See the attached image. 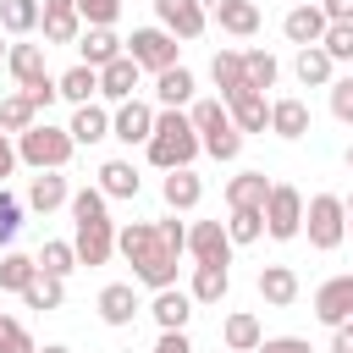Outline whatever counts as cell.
Wrapping results in <instances>:
<instances>
[{
    "instance_id": "obj_1",
    "label": "cell",
    "mask_w": 353,
    "mask_h": 353,
    "mask_svg": "<svg viewBox=\"0 0 353 353\" xmlns=\"http://www.w3.org/2000/svg\"><path fill=\"white\" fill-rule=\"evenodd\" d=\"M72 210V248H77V265H110L116 254V221H110V199L88 182V188H72L66 199Z\"/></svg>"
},
{
    "instance_id": "obj_2",
    "label": "cell",
    "mask_w": 353,
    "mask_h": 353,
    "mask_svg": "<svg viewBox=\"0 0 353 353\" xmlns=\"http://www.w3.org/2000/svg\"><path fill=\"white\" fill-rule=\"evenodd\" d=\"M116 254L132 265V281H138V287H149V292L176 287V259H182V254H171V248L160 243L154 221H127V226H116Z\"/></svg>"
},
{
    "instance_id": "obj_3",
    "label": "cell",
    "mask_w": 353,
    "mask_h": 353,
    "mask_svg": "<svg viewBox=\"0 0 353 353\" xmlns=\"http://www.w3.org/2000/svg\"><path fill=\"white\" fill-rule=\"evenodd\" d=\"M143 154H149L154 171H182V165H193L204 149H199V132H193L188 110H154V132H149Z\"/></svg>"
},
{
    "instance_id": "obj_4",
    "label": "cell",
    "mask_w": 353,
    "mask_h": 353,
    "mask_svg": "<svg viewBox=\"0 0 353 353\" xmlns=\"http://www.w3.org/2000/svg\"><path fill=\"white\" fill-rule=\"evenodd\" d=\"M17 143V165H28V171H66V160L77 154V143H72V132L66 127H55V121H33L22 138H11Z\"/></svg>"
},
{
    "instance_id": "obj_5",
    "label": "cell",
    "mask_w": 353,
    "mask_h": 353,
    "mask_svg": "<svg viewBox=\"0 0 353 353\" xmlns=\"http://www.w3.org/2000/svg\"><path fill=\"white\" fill-rule=\"evenodd\" d=\"M303 237L314 254H331L347 243V210H342V193H309L303 199Z\"/></svg>"
},
{
    "instance_id": "obj_6",
    "label": "cell",
    "mask_w": 353,
    "mask_h": 353,
    "mask_svg": "<svg viewBox=\"0 0 353 353\" xmlns=\"http://www.w3.org/2000/svg\"><path fill=\"white\" fill-rule=\"evenodd\" d=\"M127 44V55L138 61V72H149V77H160V72H171V66H182V44L165 33V28H132V39H121Z\"/></svg>"
},
{
    "instance_id": "obj_7",
    "label": "cell",
    "mask_w": 353,
    "mask_h": 353,
    "mask_svg": "<svg viewBox=\"0 0 353 353\" xmlns=\"http://www.w3.org/2000/svg\"><path fill=\"white\" fill-rule=\"evenodd\" d=\"M265 237H270V243L303 237V193H298L292 182H270V199H265Z\"/></svg>"
},
{
    "instance_id": "obj_8",
    "label": "cell",
    "mask_w": 353,
    "mask_h": 353,
    "mask_svg": "<svg viewBox=\"0 0 353 353\" xmlns=\"http://www.w3.org/2000/svg\"><path fill=\"white\" fill-rule=\"evenodd\" d=\"M154 28H165L176 44H193L204 39L210 17H204V0H154Z\"/></svg>"
},
{
    "instance_id": "obj_9",
    "label": "cell",
    "mask_w": 353,
    "mask_h": 353,
    "mask_svg": "<svg viewBox=\"0 0 353 353\" xmlns=\"http://www.w3.org/2000/svg\"><path fill=\"white\" fill-rule=\"evenodd\" d=\"M188 259L193 265H232L226 221H188Z\"/></svg>"
},
{
    "instance_id": "obj_10",
    "label": "cell",
    "mask_w": 353,
    "mask_h": 353,
    "mask_svg": "<svg viewBox=\"0 0 353 353\" xmlns=\"http://www.w3.org/2000/svg\"><path fill=\"white\" fill-rule=\"evenodd\" d=\"M314 320L331 325V331L353 320V270H342V276H331V281L314 287Z\"/></svg>"
},
{
    "instance_id": "obj_11",
    "label": "cell",
    "mask_w": 353,
    "mask_h": 353,
    "mask_svg": "<svg viewBox=\"0 0 353 353\" xmlns=\"http://www.w3.org/2000/svg\"><path fill=\"white\" fill-rule=\"evenodd\" d=\"M149 132H154V105L149 99H127V105H110V138L116 143H149Z\"/></svg>"
},
{
    "instance_id": "obj_12",
    "label": "cell",
    "mask_w": 353,
    "mask_h": 353,
    "mask_svg": "<svg viewBox=\"0 0 353 353\" xmlns=\"http://www.w3.org/2000/svg\"><path fill=\"white\" fill-rule=\"evenodd\" d=\"M94 309H99V320H105V325L127 331V325L143 314V298H138V287H132V281H105V287H99V298H94Z\"/></svg>"
},
{
    "instance_id": "obj_13",
    "label": "cell",
    "mask_w": 353,
    "mask_h": 353,
    "mask_svg": "<svg viewBox=\"0 0 353 353\" xmlns=\"http://www.w3.org/2000/svg\"><path fill=\"white\" fill-rule=\"evenodd\" d=\"M138 83H143V72H138V61L121 50L110 66H99V105H127V99H138Z\"/></svg>"
},
{
    "instance_id": "obj_14",
    "label": "cell",
    "mask_w": 353,
    "mask_h": 353,
    "mask_svg": "<svg viewBox=\"0 0 353 353\" xmlns=\"http://www.w3.org/2000/svg\"><path fill=\"white\" fill-rule=\"evenodd\" d=\"M160 199H165V210H171V215H193V210L204 204V176H199L193 165L165 171V176H160Z\"/></svg>"
},
{
    "instance_id": "obj_15",
    "label": "cell",
    "mask_w": 353,
    "mask_h": 353,
    "mask_svg": "<svg viewBox=\"0 0 353 353\" xmlns=\"http://www.w3.org/2000/svg\"><path fill=\"white\" fill-rule=\"evenodd\" d=\"M204 17L232 39H254L259 33V6L254 0H204Z\"/></svg>"
},
{
    "instance_id": "obj_16",
    "label": "cell",
    "mask_w": 353,
    "mask_h": 353,
    "mask_svg": "<svg viewBox=\"0 0 353 353\" xmlns=\"http://www.w3.org/2000/svg\"><path fill=\"white\" fill-rule=\"evenodd\" d=\"M66 199H72V182H66L61 171H33V176H28L22 204H28L33 215H55V210H66Z\"/></svg>"
},
{
    "instance_id": "obj_17",
    "label": "cell",
    "mask_w": 353,
    "mask_h": 353,
    "mask_svg": "<svg viewBox=\"0 0 353 353\" xmlns=\"http://www.w3.org/2000/svg\"><path fill=\"white\" fill-rule=\"evenodd\" d=\"M193 298H188V287H160L154 298H149V320L160 325V331H188V320H193Z\"/></svg>"
},
{
    "instance_id": "obj_18",
    "label": "cell",
    "mask_w": 353,
    "mask_h": 353,
    "mask_svg": "<svg viewBox=\"0 0 353 353\" xmlns=\"http://www.w3.org/2000/svg\"><path fill=\"white\" fill-rule=\"evenodd\" d=\"M325 11L314 6V0H303V6H292L287 17H281V33H287V44H298V50H309V44H320L325 39Z\"/></svg>"
},
{
    "instance_id": "obj_19",
    "label": "cell",
    "mask_w": 353,
    "mask_h": 353,
    "mask_svg": "<svg viewBox=\"0 0 353 353\" xmlns=\"http://www.w3.org/2000/svg\"><path fill=\"white\" fill-rule=\"evenodd\" d=\"M193 94H199V77L188 72V66H171V72H160L154 77V110H188L193 105Z\"/></svg>"
},
{
    "instance_id": "obj_20",
    "label": "cell",
    "mask_w": 353,
    "mask_h": 353,
    "mask_svg": "<svg viewBox=\"0 0 353 353\" xmlns=\"http://www.w3.org/2000/svg\"><path fill=\"white\" fill-rule=\"evenodd\" d=\"M226 116H232V127H237L243 138H248V132H270V94L243 88V94L226 99Z\"/></svg>"
},
{
    "instance_id": "obj_21",
    "label": "cell",
    "mask_w": 353,
    "mask_h": 353,
    "mask_svg": "<svg viewBox=\"0 0 353 353\" xmlns=\"http://www.w3.org/2000/svg\"><path fill=\"white\" fill-rule=\"evenodd\" d=\"M94 188H99L105 199H138V193H143V176H138L132 160L116 154V160H105V165L94 171Z\"/></svg>"
},
{
    "instance_id": "obj_22",
    "label": "cell",
    "mask_w": 353,
    "mask_h": 353,
    "mask_svg": "<svg viewBox=\"0 0 353 353\" xmlns=\"http://www.w3.org/2000/svg\"><path fill=\"white\" fill-rule=\"evenodd\" d=\"M221 199H226V210H265L270 176H265V171H237V176H226Z\"/></svg>"
},
{
    "instance_id": "obj_23",
    "label": "cell",
    "mask_w": 353,
    "mask_h": 353,
    "mask_svg": "<svg viewBox=\"0 0 353 353\" xmlns=\"http://www.w3.org/2000/svg\"><path fill=\"white\" fill-rule=\"evenodd\" d=\"M309 127H314V116H309V105L303 99H270V132L276 138H287V143H298V138H309Z\"/></svg>"
},
{
    "instance_id": "obj_24",
    "label": "cell",
    "mask_w": 353,
    "mask_h": 353,
    "mask_svg": "<svg viewBox=\"0 0 353 353\" xmlns=\"http://www.w3.org/2000/svg\"><path fill=\"white\" fill-rule=\"evenodd\" d=\"M66 132H72L77 149H83V143H105V138H110V105H99V99L77 105L72 121H66Z\"/></svg>"
},
{
    "instance_id": "obj_25",
    "label": "cell",
    "mask_w": 353,
    "mask_h": 353,
    "mask_svg": "<svg viewBox=\"0 0 353 353\" xmlns=\"http://www.w3.org/2000/svg\"><path fill=\"white\" fill-rule=\"evenodd\" d=\"M121 50H127V44H121V33H116V28H83V39H77V61H83V66H94V72H99V66H110Z\"/></svg>"
},
{
    "instance_id": "obj_26",
    "label": "cell",
    "mask_w": 353,
    "mask_h": 353,
    "mask_svg": "<svg viewBox=\"0 0 353 353\" xmlns=\"http://www.w3.org/2000/svg\"><path fill=\"white\" fill-rule=\"evenodd\" d=\"M6 72L17 77V88H33L39 77H50V66H44V44H6Z\"/></svg>"
},
{
    "instance_id": "obj_27",
    "label": "cell",
    "mask_w": 353,
    "mask_h": 353,
    "mask_svg": "<svg viewBox=\"0 0 353 353\" xmlns=\"http://www.w3.org/2000/svg\"><path fill=\"white\" fill-rule=\"evenodd\" d=\"M232 292V265H193V276H188V298L193 303H221Z\"/></svg>"
},
{
    "instance_id": "obj_28",
    "label": "cell",
    "mask_w": 353,
    "mask_h": 353,
    "mask_svg": "<svg viewBox=\"0 0 353 353\" xmlns=\"http://www.w3.org/2000/svg\"><path fill=\"white\" fill-rule=\"evenodd\" d=\"M298 292H303V287H298V270H292V265H265V270H259V298H265L270 309H292Z\"/></svg>"
},
{
    "instance_id": "obj_29",
    "label": "cell",
    "mask_w": 353,
    "mask_h": 353,
    "mask_svg": "<svg viewBox=\"0 0 353 353\" xmlns=\"http://www.w3.org/2000/svg\"><path fill=\"white\" fill-rule=\"evenodd\" d=\"M221 342H226L232 353H254V347L265 342V325H259V314H254V309H232V314L221 320Z\"/></svg>"
},
{
    "instance_id": "obj_30",
    "label": "cell",
    "mask_w": 353,
    "mask_h": 353,
    "mask_svg": "<svg viewBox=\"0 0 353 353\" xmlns=\"http://www.w3.org/2000/svg\"><path fill=\"white\" fill-rule=\"evenodd\" d=\"M210 83L221 88L215 99L226 105L232 94H243L248 88V77H243V50H215V61H210Z\"/></svg>"
},
{
    "instance_id": "obj_31",
    "label": "cell",
    "mask_w": 353,
    "mask_h": 353,
    "mask_svg": "<svg viewBox=\"0 0 353 353\" xmlns=\"http://www.w3.org/2000/svg\"><path fill=\"white\" fill-rule=\"evenodd\" d=\"M55 94H61V99H66V105L77 110V105H88V99H99V72L77 61V66H66V72L55 77Z\"/></svg>"
},
{
    "instance_id": "obj_32",
    "label": "cell",
    "mask_w": 353,
    "mask_h": 353,
    "mask_svg": "<svg viewBox=\"0 0 353 353\" xmlns=\"http://www.w3.org/2000/svg\"><path fill=\"white\" fill-rule=\"evenodd\" d=\"M33 265H39V276L66 281V276L77 270V248H72L66 237H44V243H39V254H33Z\"/></svg>"
},
{
    "instance_id": "obj_33",
    "label": "cell",
    "mask_w": 353,
    "mask_h": 353,
    "mask_svg": "<svg viewBox=\"0 0 353 353\" xmlns=\"http://www.w3.org/2000/svg\"><path fill=\"white\" fill-rule=\"evenodd\" d=\"M292 72H298L303 88H331V77H336V66H331V55H325L320 44L298 50V55H292Z\"/></svg>"
},
{
    "instance_id": "obj_34",
    "label": "cell",
    "mask_w": 353,
    "mask_h": 353,
    "mask_svg": "<svg viewBox=\"0 0 353 353\" xmlns=\"http://www.w3.org/2000/svg\"><path fill=\"white\" fill-rule=\"evenodd\" d=\"M243 77H248V88H254V94H265V88H276L281 61H276L270 50H243Z\"/></svg>"
},
{
    "instance_id": "obj_35",
    "label": "cell",
    "mask_w": 353,
    "mask_h": 353,
    "mask_svg": "<svg viewBox=\"0 0 353 353\" xmlns=\"http://www.w3.org/2000/svg\"><path fill=\"white\" fill-rule=\"evenodd\" d=\"M39 276V265H33V254H17V248H6L0 254V292H17L22 298V287Z\"/></svg>"
},
{
    "instance_id": "obj_36",
    "label": "cell",
    "mask_w": 353,
    "mask_h": 353,
    "mask_svg": "<svg viewBox=\"0 0 353 353\" xmlns=\"http://www.w3.org/2000/svg\"><path fill=\"white\" fill-rule=\"evenodd\" d=\"M39 28V0H0V33L28 39Z\"/></svg>"
},
{
    "instance_id": "obj_37",
    "label": "cell",
    "mask_w": 353,
    "mask_h": 353,
    "mask_svg": "<svg viewBox=\"0 0 353 353\" xmlns=\"http://www.w3.org/2000/svg\"><path fill=\"white\" fill-rule=\"evenodd\" d=\"M226 237L232 248H248L265 237V210H226Z\"/></svg>"
},
{
    "instance_id": "obj_38",
    "label": "cell",
    "mask_w": 353,
    "mask_h": 353,
    "mask_svg": "<svg viewBox=\"0 0 353 353\" xmlns=\"http://www.w3.org/2000/svg\"><path fill=\"white\" fill-rule=\"evenodd\" d=\"M22 303L39 309V314H50V309L66 303V281H55V276H33V281L22 287Z\"/></svg>"
},
{
    "instance_id": "obj_39",
    "label": "cell",
    "mask_w": 353,
    "mask_h": 353,
    "mask_svg": "<svg viewBox=\"0 0 353 353\" xmlns=\"http://www.w3.org/2000/svg\"><path fill=\"white\" fill-rule=\"evenodd\" d=\"M33 121H39V110H33L22 94H6V99H0V132H6V138H22Z\"/></svg>"
},
{
    "instance_id": "obj_40",
    "label": "cell",
    "mask_w": 353,
    "mask_h": 353,
    "mask_svg": "<svg viewBox=\"0 0 353 353\" xmlns=\"http://www.w3.org/2000/svg\"><path fill=\"white\" fill-rule=\"evenodd\" d=\"M22 215H28V204H22L11 188H0V248H11V243H17V232H22Z\"/></svg>"
},
{
    "instance_id": "obj_41",
    "label": "cell",
    "mask_w": 353,
    "mask_h": 353,
    "mask_svg": "<svg viewBox=\"0 0 353 353\" xmlns=\"http://www.w3.org/2000/svg\"><path fill=\"white\" fill-rule=\"evenodd\" d=\"M72 6H77L83 28H116V17H121V0H72Z\"/></svg>"
},
{
    "instance_id": "obj_42",
    "label": "cell",
    "mask_w": 353,
    "mask_h": 353,
    "mask_svg": "<svg viewBox=\"0 0 353 353\" xmlns=\"http://www.w3.org/2000/svg\"><path fill=\"white\" fill-rule=\"evenodd\" d=\"M39 28H44V50H50V44H77V39H83L77 11H72V17H39Z\"/></svg>"
},
{
    "instance_id": "obj_43",
    "label": "cell",
    "mask_w": 353,
    "mask_h": 353,
    "mask_svg": "<svg viewBox=\"0 0 353 353\" xmlns=\"http://www.w3.org/2000/svg\"><path fill=\"white\" fill-rule=\"evenodd\" d=\"M320 50L331 55V66L353 61V22H331V28H325V39H320Z\"/></svg>"
},
{
    "instance_id": "obj_44",
    "label": "cell",
    "mask_w": 353,
    "mask_h": 353,
    "mask_svg": "<svg viewBox=\"0 0 353 353\" xmlns=\"http://www.w3.org/2000/svg\"><path fill=\"white\" fill-rule=\"evenodd\" d=\"M0 353H39V342H33V331L22 325V320H0Z\"/></svg>"
},
{
    "instance_id": "obj_45",
    "label": "cell",
    "mask_w": 353,
    "mask_h": 353,
    "mask_svg": "<svg viewBox=\"0 0 353 353\" xmlns=\"http://www.w3.org/2000/svg\"><path fill=\"white\" fill-rule=\"evenodd\" d=\"M154 232H160V243H165L171 254H188V221H182V215H171V210H165V215L154 221Z\"/></svg>"
},
{
    "instance_id": "obj_46",
    "label": "cell",
    "mask_w": 353,
    "mask_h": 353,
    "mask_svg": "<svg viewBox=\"0 0 353 353\" xmlns=\"http://www.w3.org/2000/svg\"><path fill=\"white\" fill-rule=\"evenodd\" d=\"M331 116L342 121V127H353V77H331Z\"/></svg>"
},
{
    "instance_id": "obj_47",
    "label": "cell",
    "mask_w": 353,
    "mask_h": 353,
    "mask_svg": "<svg viewBox=\"0 0 353 353\" xmlns=\"http://www.w3.org/2000/svg\"><path fill=\"white\" fill-rule=\"evenodd\" d=\"M17 94H22V99H28V105H33L39 116H44V110H50V105L61 99V94H55V77H39L33 88H17Z\"/></svg>"
},
{
    "instance_id": "obj_48",
    "label": "cell",
    "mask_w": 353,
    "mask_h": 353,
    "mask_svg": "<svg viewBox=\"0 0 353 353\" xmlns=\"http://www.w3.org/2000/svg\"><path fill=\"white\" fill-rule=\"evenodd\" d=\"M254 353H314V347H309V336H265Z\"/></svg>"
},
{
    "instance_id": "obj_49",
    "label": "cell",
    "mask_w": 353,
    "mask_h": 353,
    "mask_svg": "<svg viewBox=\"0 0 353 353\" xmlns=\"http://www.w3.org/2000/svg\"><path fill=\"white\" fill-rule=\"evenodd\" d=\"M149 353H193V342H188V331H160Z\"/></svg>"
},
{
    "instance_id": "obj_50",
    "label": "cell",
    "mask_w": 353,
    "mask_h": 353,
    "mask_svg": "<svg viewBox=\"0 0 353 353\" xmlns=\"http://www.w3.org/2000/svg\"><path fill=\"white\" fill-rule=\"evenodd\" d=\"M325 11V22H353V0H314Z\"/></svg>"
},
{
    "instance_id": "obj_51",
    "label": "cell",
    "mask_w": 353,
    "mask_h": 353,
    "mask_svg": "<svg viewBox=\"0 0 353 353\" xmlns=\"http://www.w3.org/2000/svg\"><path fill=\"white\" fill-rule=\"evenodd\" d=\"M11 171H17V143L0 132V188H6V176H11Z\"/></svg>"
},
{
    "instance_id": "obj_52",
    "label": "cell",
    "mask_w": 353,
    "mask_h": 353,
    "mask_svg": "<svg viewBox=\"0 0 353 353\" xmlns=\"http://www.w3.org/2000/svg\"><path fill=\"white\" fill-rule=\"evenodd\" d=\"M331 353H353V320L331 331Z\"/></svg>"
},
{
    "instance_id": "obj_53",
    "label": "cell",
    "mask_w": 353,
    "mask_h": 353,
    "mask_svg": "<svg viewBox=\"0 0 353 353\" xmlns=\"http://www.w3.org/2000/svg\"><path fill=\"white\" fill-rule=\"evenodd\" d=\"M77 6L72 0H39V17H72Z\"/></svg>"
},
{
    "instance_id": "obj_54",
    "label": "cell",
    "mask_w": 353,
    "mask_h": 353,
    "mask_svg": "<svg viewBox=\"0 0 353 353\" xmlns=\"http://www.w3.org/2000/svg\"><path fill=\"white\" fill-rule=\"evenodd\" d=\"M39 353H72V347H66V342H44Z\"/></svg>"
},
{
    "instance_id": "obj_55",
    "label": "cell",
    "mask_w": 353,
    "mask_h": 353,
    "mask_svg": "<svg viewBox=\"0 0 353 353\" xmlns=\"http://www.w3.org/2000/svg\"><path fill=\"white\" fill-rule=\"evenodd\" d=\"M342 210H347V237H353V193L342 199Z\"/></svg>"
},
{
    "instance_id": "obj_56",
    "label": "cell",
    "mask_w": 353,
    "mask_h": 353,
    "mask_svg": "<svg viewBox=\"0 0 353 353\" xmlns=\"http://www.w3.org/2000/svg\"><path fill=\"white\" fill-rule=\"evenodd\" d=\"M347 171H353V143H347Z\"/></svg>"
},
{
    "instance_id": "obj_57",
    "label": "cell",
    "mask_w": 353,
    "mask_h": 353,
    "mask_svg": "<svg viewBox=\"0 0 353 353\" xmlns=\"http://www.w3.org/2000/svg\"><path fill=\"white\" fill-rule=\"evenodd\" d=\"M0 61H6V39H0Z\"/></svg>"
},
{
    "instance_id": "obj_58",
    "label": "cell",
    "mask_w": 353,
    "mask_h": 353,
    "mask_svg": "<svg viewBox=\"0 0 353 353\" xmlns=\"http://www.w3.org/2000/svg\"><path fill=\"white\" fill-rule=\"evenodd\" d=\"M0 320H6V314H0Z\"/></svg>"
}]
</instances>
